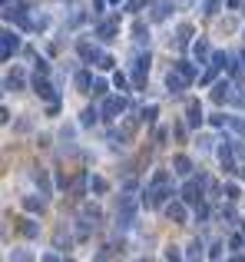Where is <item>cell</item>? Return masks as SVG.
<instances>
[{
	"label": "cell",
	"mask_w": 245,
	"mask_h": 262,
	"mask_svg": "<svg viewBox=\"0 0 245 262\" xmlns=\"http://www.w3.org/2000/svg\"><path fill=\"white\" fill-rule=\"evenodd\" d=\"M146 196H149V199H146L149 206H159L166 196H172L169 192V173H166V169H159V173L152 176V186L146 189Z\"/></svg>",
	"instance_id": "cell-1"
},
{
	"label": "cell",
	"mask_w": 245,
	"mask_h": 262,
	"mask_svg": "<svg viewBox=\"0 0 245 262\" xmlns=\"http://www.w3.org/2000/svg\"><path fill=\"white\" fill-rule=\"evenodd\" d=\"M202 186H206V176H199V179H189L186 189H182V203H199Z\"/></svg>",
	"instance_id": "cell-2"
},
{
	"label": "cell",
	"mask_w": 245,
	"mask_h": 262,
	"mask_svg": "<svg viewBox=\"0 0 245 262\" xmlns=\"http://www.w3.org/2000/svg\"><path fill=\"white\" fill-rule=\"evenodd\" d=\"M123 110H126V96H106V100H103V116L113 120V116H119Z\"/></svg>",
	"instance_id": "cell-3"
},
{
	"label": "cell",
	"mask_w": 245,
	"mask_h": 262,
	"mask_svg": "<svg viewBox=\"0 0 245 262\" xmlns=\"http://www.w3.org/2000/svg\"><path fill=\"white\" fill-rule=\"evenodd\" d=\"M33 90H37L40 96H43V100H50V103H57V90H53V83H47V80H43V76H33Z\"/></svg>",
	"instance_id": "cell-4"
},
{
	"label": "cell",
	"mask_w": 245,
	"mask_h": 262,
	"mask_svg": "<svg viewBox=\"0 0 245 262\" xmlns=\"http://www.w3.org/2000/svg\"><path fill=\"white\" fill-rule=\"evenodd\" d=\"M0 43H3V60H10V53H17V50H20V37H17V34H10V30L3 34Z\"/></svg>",
	"instance_id": "cell-5"
},
{
	"label": "cell",
	"mask_w": 245,
	"mask_h": 262,
	"mask_svg": "<svg viewBox=\"0 0 245 262\" xmlns=\"http://www.w3.org/2000/svg\"><path fill=\"white\" fill-rule=\"evenodd\" d=\"M232 83H229V80H222V83H215V90H212V100H215V103H222V100H232Z\"/></svg>",
	"instance_id": "cell-6"
},
{
	"label": "cell",
	"mask_w": 245,
	"mask_h": 262,
	"mask_svg": "<svg viewBox=\"0 0 245 262\" xmlns=\"http://www.w3.org/2000/svg\"><path fill=\"white\" fill-rule=\"evenodd\" d=\"M186 123H189V126H199V123H202V106H199L196 100L186 106Z\"/></svg>",
	"instance_id": "cell-7"
},
{
	"label": "cell",
	"mask_w": 245,
	"mask_h": 262,
	"mask_svg": "<svg viewBox=\"0 0 245 262\" xmlns=\"http://www.w3.org/2000/svg\"><path fill=\"white\" fill-rule=\"evenodd\" d=\"M116 34H119V23L116 20H103L99 23V40H116Z\"/></svg>",
	"instance_id": "cell-8"
},
{
	"label": "cell",
	"mask_w": 245,
	"mask_h": 262,
	"mask_svg": "<svg viewBox=\"0 0 245 262\" xmlns=\"http://www.w3.org/2000/svg\"><path fill=\"white\" fill-rule=\"evenodd\" d=\"M219 159H222V169H226V173H235V156H232V146H222V150H219Z\"/></svg>",
	"instance_id": "cell-9"
},
{
	"label": "cell",
	"mask_w": 245,
	"mask_h": 262,
	"mask_svg": "<svg viewBox=\"0 0 245 262\" xmlns=\"http://www.w3.org/2000/svg\"><path fill=\"white\" fill-rule=\"evenodd\" d=\"M186 83H189V80H186V76H182V73H179V70H176V73H169V76H166V87H169L172 93H179V90H182Z\"/></svg>",
	"instance_id": "cell-10"
},
{
	"label": "cell",
	"mask_w": 245,
	"mask_h": 262,
	"mask_svg": "<svg viewBox=\"0 0 245 262\" xmlns=\"http://www.w3.org/2000/svg\"><path fill=\"white\" fill-rule=\"evenodd\" d=\"M166 216L176 219V223H186V206H182V203H169V206H166Z\"/></svg>",
	"instance_id": "cell-11"
},
{
	"label": "cell",
	"mask_w": 245,
	"mask_h": 262,
	"mask_svg": "<svg viewBox=\"0 0 245 262\" xmlns=\"http://www.w3.org/2000/svg\"><path fill=\"white\" fill-rule=\"evenodd\" d=\"M76 50H80L83 60H99V50H96L93 43H86V40H80V47H76Z\"/></svg>",
	"instance_id": "cell-12"
},
{
	"label": "cell",
	"mask_w": 245,
	"mask_h": 262,
	"mask_svg": "<svg viewBox=\"0 0 245 262\" xmlns=\"http://www.w3.org/2000/svg\"><path fill=\"white\" fill-rule=\"evenodd\" d=\"M99 113H103V110H93V106L83 110V113H80V126H93L96 120H99Z\"/></svg>",
	"instance_id": "cell-13"
},
{
	"label": "cell",
	"mask_w": 245,
	"mask_h": 262,
	"mask_svg": "<svg viewBox=\"0 0 245 262\" xmlns=\"http://www.w3.org/2000/svg\"><path fill=\"white\" fill-rule=\"evenodd\" d=\"M23 206L30 209V212H40V209L47 206V199H43V192H40V196H27V199H23Z\"/></svg>",
	"instance_id": "cell-14"
},
{
	"label": "cell",
	"mask_w": 245,
	"mask_h": 262,
	"mask_svg": "<svg viewBox=\"0 0 245 262\" xmlns=\"http://www.w3.org/2000/svg\"><path fill=\"white\" fill-rule=\"evenodd\" d=\"M3 87H7V90H20V87H23V73H20V70H14V73H7V80H3Z\"/></svg>",
	"instance_id": "cell-15"
},
{
	"label": "cell",
	"mask_w": 245,
	"mask_h": 262,
	"mask_svg": "<svg viewBox=\"0 0 245 262\" xmlns=\"http://www.w3.org/2000/svg\"><path fill=\"white\" fill-rule=\"evenodd\" d=\"M83 219H86V226H96L99 219H103V212L96 206H83Z\"/></svg>",
	"instance_id": "cell-16"
},
{
	"label": "cell",
	"mask_w": 245,
	"mask_h": 262,
	"mask_svg": "<svg viewBox=\"0 0 245 262\" xmlns=\"http://www.w3.org/2000/svg\"><path fill=\"white\" fill-rule=\"evenodd\" d=\"M192 53H196V60L202 63V60H206L212 50H209V43H206V40H196V43H192Z\"/></svg>",
	"instance_id": "cell-17"
},
{
	"label": "cell",
	"mask_w": 245,
	"mask_h": 262,
	"mask_svg": "<svg viewBox=\"0 0 245 262\" xmlns=\"http://www.w3.org/2000/svg\"><path fill=\"white\" fill-rule=\"evenodd\" d=\"M172 166H176L179 176H189V173H192V163H189L186 156H176V159H172Z\"/></svg>",
	"instance_id": "cell-18"
},
{
	"label": "cell",
	"mask_w": 245,
	"mask_h": 262,
	"mask_svg": "<svg viewBox=\"0 0 245 262\" xmlns=\"http://www.w3.org/2000/svg\"><path fill=\"white\" fill-rule=\"evenodd\" d=\"M189 262H202L206 259V252H202V243H192L189 245V256H186Z\"/></svg>",
	"instance_id": "cell-19"
},
{
	"label": "cell",
	"mask_w": 245,
	"mask_h": 262,
	"mask_svg": "<svg viewBox=\"0 0 245 262\" xmlns=\"http://www.w3.org/2000/svg\"><path fill=\"white\" fill-rule=\"evenodd\" d=\"M176 70H179V73L186 76V80H192V76H196V67H192L189 60H179V63H176Z\"/></svg>",
	"instance_id": "cell-20"
},
{
	"label": "cell",
	"mask_w": 245,
	"mask_h": 262,
	"mask_svg": "<svg viewBox=\"0 0 245 262\" xmlns=\"http://www.w3.org/2000/svg\"><path fill=\"white\" fill-rule=\"evenodd\" d=\"M90 189H93V192H99V196H103V192L110 189V183H106L103 176H93V179H90Z\"/></svg>",
	"instance_id": "cell-21"
},
{
	"label": "cell",
	"mask_w": 245,
	"mask_h": 262,
	"mask_svg": "<svg viewBox=\"0 0 245 262\" xmlns=\"http://www.w3.org/2000/svg\"><path fill=\"white\" fill-rule=\"evenodd\" d=\"M10 262H33V252L30 249H17V252H10Z\"/></svg>",
	"instance_id": "cell-22"
},
{
	"label": "cell",
	"mask_w": 245,
	"mask_h": 262,
	"mask_svg": "<svg viewBox=\"0 0 245 262\" xmlns=\"http://www.w3.org/2000/svg\"><path fill=\"white\" fill-rule=\"evenodd\" d=\"M169 7H172L169 0H159V7H156V14H152V17H156V20H166V17H169Z\"/></svg>",
	"instance_id": "cell-23"
},
{
	"label": "cell",
	"mask_w": 245,
	"mask_h": 262,
	"mask_svg": "<svg viewBox=\"0 0 245 262\" xmlns=\"http://www.w3.org/2000/svg\"><path fill=\"white\" fill-rule=\"evenodd\" d=\"M76 87H80V90H90V87H93V76L90 73H76Z\"/></svg>",
	"instance_id": "cell-24"
},
{
	"label": "cell",
	"mask_w": 245,
	"mask_h": 262,
	"mask_svg": "<svg viewBox=\"0 0 245 262\" xmlns=\"http://www.w3.org/2000/svg\"><path fill=\"white\" fill-rule=\"evenodd\" d=\"M93 262H113V245H103V249H99V256H96Z\"/></svg>",
	"instance_id": "cell-25"
},
{
	"label": "cell",
	"mask_w": 245,
	"mask_h": 262,
	"mask_svg": "<svg viewBox=\"0 0 245 262\" xmlns=\"http://www.w3.org/2000/svg\"><path fill=\"white\" fill-rule=\"evenodd\" d=\"M33 179H37V186H40V192H43V196H47V192H50V183H47V173H43V169H40L37 176H33Z\"/></svg>",
	"instance_id": "cell-26"
},
{
	"label": "cell",
	"mask_w": 245,
	"mask_h": 262,
	"mask_svg": "<svg viewBox=\"0 0 245 262\" xmlns=\"http://www.w3.org/2000/svg\"><path fill=\"white\" fill-rule=\"evenodd\" d=\"M182 259H186V256H182L176 245H169V249H166V262H182Z\"/></svg>",
	"instance_id": "cell-27"
},
{
	"label": "cell",
	"mask_w": 245,
	"mask_h": 262,
	"mask_svg": "<svg viewBox=\"0 0 245 262\" xmlns=\"http://www.w3.org/2000/svg\"><path fill=\"white\" fill-rule=\"evenodd\" d=\"M37 232H40V226L33 223V219H27V223H23V236H30V239H33Z\"/></svg>",
	"instance_id": "cell-28"
},
{
	"label": "cell",
	"mask_w": 245,
	"mask_h": 262,
	"mask_svg": "<svg viewBox=\"0 0 245 262\" xmlns=\"http://www.w3.org/2000/svg\"><path fill=\"white\" fill-rule=\"evenodd\" d=\"M212 67H215V70L229 67V56H226V53H212Z\"/></svg>",
	"instance_id": "cell-29"
},
{
	"label": "cell",
	"mask_w": 245,
	"mask_h": 262,
	"mask_svg": "<svg viewBox=\"0 0 245 262\" xmlns=\"http://www.w3.org/2000/svg\"><path fill=\"white\" fill-rule=\"evenodd\" d=\"M96 67H99V70H113V56L99 53V60H96Z\"/></svg>",
	"instance_id": "cell-30"
},
{
	"label": "cell",
	"mask_w": 245,
	"mask_h": 262,
	"mask_svg": "<svg viewBox=\"0 0 245 262\" xmlns=\"http://www.w3.org/2000/svg\"><path fill=\"white\" fill-rule=\"evenodd\" d=\"M90 93H93V96H103V93H106V83H103V80H93V87H90Z\"/></svg>",
	"instance_id": "cell-31"
},
{
	"label": "cell",
	"mask_w": 245,
	"mask_h": 262,
	"mask_svg": "<svg viewBox=\"0 0 245 262\" xmlns=\"http://www.w3.org/2000/svg\"><path fill=\"white\" fill-rule=\"evenodd\" d=\"M189 37H192V27L182 23V27H179V43H189Z\"/></svg>",
	"instance_id": "cell-32"
},
{
	"label": "cell",
	"mask_w": 245,
	"mask_h": 262,
	"mask_svg": "<svg viewBox=\"0 0 245 262\" xmlns=\"http://www.w3.org/2000/svg\"><path fill=\"white\" fill-rule=\"evenodd\" d=\"M232 249L235 252H245V236H232Z\"/></svg>",
	"instance_id": "cell-33"
},
{
	"label": "cell",
	"mask_w": 245,
	"mask_h": 262,
	"mask_svg": "<svg viewBox=\"0 0 245 262\" xmlns=\"http://www.w3.org/2000/svg\"><path fill=\"white\" fill-rule=\"evenodd\" d=\"M113 83L116 90H126V73H113Z\"/></svg>",
	"instance_id": "cell-34"
},
{
	"label": "cell",
	"mask_w": 245,
	"mask_h": 262,
	"mask_svg": "<svg viewBox=\"0 0 245 262\" xmlns=\"http://www.w3.org/2000/svg\"><path fill=\"white\" fill-rule=\"evenodd\" d=\"M226 196H229V199H239V186H235V183H229V186H226Z\"/></svg>",
	"instance_id": "cell-35"
},
{
	"label": "cell",
	"mask_w": 245,
	"mask_h": 262,
	"mask_svg": "<svg viewBox=\"0 0 245 262\" xmlns=\"http://www.w3.org/2000/svg\"><path fill=\"white\" fill-rule=\"evenodd\" d=\"M47 23H50V20H47V17H43V14H40V17H33V30H43Z\"/></svg>",
	"instance_id": "cell-36"
},
{
	"label": "cell",
	"mask_w": 245,
	"mask_h": 262,
	"mask_svg": "<svg viewBox=\"0 0 245 262\" xmlns=\"http://www.w3.org/2000/svg\"><path fill=\"white\" fill-rule=\"evenodd\" d=\"M143 120L152 123V120H156V106H146V110H143Z\"/></svg>",
	"instance_id": "cell-37"
},
{
	"label": "cell",
	"mask_w": 245,
	"mask_h": 262,
	"mask_svg": "<svg viewBox=\"0 0 245 262\" xmlns=\"http://www.w3.org/2000/svg\"><path fill=\"white\" fill-rule=\"evenodd\" d=\"M219 3H222V0H206V14H215V10H219Z\"/></svg>",
	"instance_id": "cell-38"
},
{
	"label": "cell",
	"mask_w": 245,
	"mask_h": 262,
	"mask_svg": "<svg viewBox=\"0 0 245 262\" xmlns=\"http://www.w3.org/2000/svg\"><path fill=\"white\" fill-rule=\"evenodd\" d=\"M209 256H212V259H222V245L215 243V245H212V249H209Z\"/></svg>",
	"instance_id": "cell-39"
},
{
	"label": "cell",
	"mask_w": 245,
	"mask_h": 262,
	"mask_svg": "<svg viewBox=\"0 0 245 262\" xmlns=\"http://www.w3.org/2000/svg\"><path fill=\"white\" fill-rule=\"evenodd\" d=\"M47 70H50V67H47V60H37V73L47 76Z\"/></svg>",
	"instance_id": "cell-40"
},
{
	"label": "cell",
	"mask_w": 245,
	"mask_h": 262,
	"mask_svg": "<svg viewBox=\"0 0 245 262\" xmlns=\"http://www.w3.org/2000/svg\"><path fill=\"white\" fill-rule=\"evenodd\" d=\"M143 3H146V0H130V14H136V10H139Z\"/></svg>",
	"instance_id": "cell-41"
},
{
	"label": "cell",
	"mask_w": 245,
	"mask_h": 262,
	"mask_svg": "<svg viewBox=\"0 0 245 262\" xmlns=\"http://www.w3.org/2000/svg\"><path fill=\"white\" fill-rule=\"evenodd\" d=\"M232 130H239V133H245V120H232Z\"/></svg>",
	"instance_id": "cell-42"
},
{
	"label": "cell",
	"mask_w": 245,
	"mask_h": 262,
	"mask_svg": "<svg viewBox=\"0 0 245 262\" xmlns=\"http://www.w3.org/2000/svg\"><path fill=\"white\" fill-rule=\"evenodd\" d=\"M232 100H235L239 106H245V93H235V96H232Z\"/></svg>",
	"instance_id": "cell-43"
},
{
	"label": "cell",
	"mask_w": 245,
	"mask_h": 262,
	"mask_svg": "<svg viewBox=\"0 0 245 262\" xmlns=\"http://www.w3.org/2000/svg\"><path fill=\"white\" fill-rule=\"evenodd\" d=\"M229 262H245V252H239V256H235V259H229Z\"/></svg>",
	"instance_id": "cell-44"
},
{
	"label": "cell",
	"mask_w": 245,
	"mask_h": 262,
	"mask_svg": "<svg viewBox=\"0 0 245 262\" xmlns=\"http://www.w3.org/2000/svg\"><path fill=\"white\" fill-rule=\"evenodd\" d=\"M43 262H60V259L57 256H43Z\"/></svg>",
	"instance_id": "cell-45"
},
{
	"label": "cell",
	"mask_w": 245,
	"mask_h": 262,
	"mask_svg": "<svg viewBox=\"0 0 245 262\" xmlns=\"http://www.w3.org/2000/svg\"><path fill=\"white\" fill-rule=\"evenodd\" d=\"M93 7H96V10H103V0H93Z\"/></svg>",
	"instance_id": "cell-46"
},
{
	"label": "cell",
	"mask_w": 245,
	"mask_h": 262,
	"mask_svg": "<svg viewBox=\"0 0 245 262\" xmlns=\"http://www.w3.org/2000/svg\"><path fill=\"white\" fill-rule=\"evenodd\" d=\"M132 262H149V256H146V259H132Z\"/></svg>",
	"instance_id": "cell-47"
},
{
	"label": "cell",
	"mask_w": 245,
	"mask_h": 262,
	"mask_svg": "<svg viewBox=\"0 0 245 262\" xmlns=\"http://www.w3.org/2000/svg\"><path fill=\"white\" fill-rule=\"evenodd\" d=\"M242 67H245V53H242Z\"/></svg>",
	"instance_id": "cell-48"
},
{
	"label": "cell",
	"mask_w": 245,
	"mask_h": 262,
	"mask_svg": "<svg viewBox=\"0 0 245 262\" xmlns=\"http://www.w3.org/2000/svg\"><path fill=\"white\" fill-rule=\"evenodd\" d=\"M66 262H73V259H66Z\"/></svg>",
	"instance_id": "cell-49"
}]
</instances>
